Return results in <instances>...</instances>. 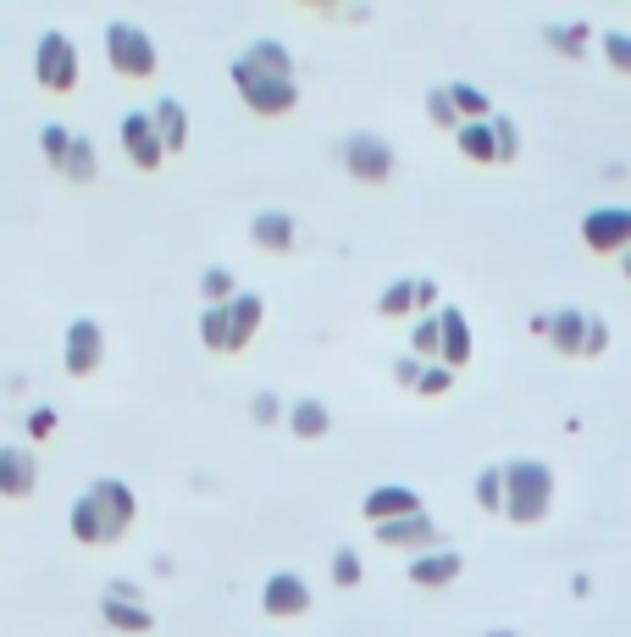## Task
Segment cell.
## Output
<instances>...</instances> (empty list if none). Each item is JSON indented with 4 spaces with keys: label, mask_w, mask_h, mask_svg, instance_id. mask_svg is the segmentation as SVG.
<instances>
[{
    "label": "cell",
    "mask_w": 631,
    "mask_h": 637,
    "mask_svg": "<svg viewBox=\"0 0 631 637\" xmlns=\"http://www.w3.org/2000/svg\"><path fill=\"white\" fill-rule=\"evenodd\" d=\"M233 89H239V100L250 111L283 117V111H294V100H299L294 56H288L277 39H255V45H244L239 56H233Z\"/></svg>",
    "instance_id": "6da1fadb"
},
{
    "label": "cell",
    "mask_w": 631,
    "mask_h": 637,
    "mask_svg": "<svg viewBox=\"0 0 631 637\" xmlns=\"http://www.w3.org/2000/svg\"><path fill=\"white\" fill-rule=\"evenodd\" d=\"M133 516H139V493H133L122 477H100V482H89V488L72 499L67 527H72L78 543L100 549V543H117L122 532L133 527Z\"/></svg>",
    "instance_id": "7a4b0ae2"
},
{
    "label": "cell",
    "mask_w": 631,
    "mask_h": 637,
    "mask_svg": "<svg viewBox=\"0 0 631 637\" xmlns=\"http://www.w3.org/2000/svg\"><path fill=\"white\" fill-rule=\"evenodd\" d=\"M106 61L117 78H150L161 56H155V39L144 34L139 23L117 17V23H106Z\"/></svg>",
    "instance_id": "3957f363"
},
{
    "label": "cell",
    "mask_w": 631,
    "mask_h": 637,
    "mask_svg": "<svg viewBox=\"0 0 631 637\" xmlns=\"http://www.w3.org/2000/svg\"><path fill=\"white\" fill-rule=\"evenodd\" d=\"M34 78L45 95H67V89H78V45H72L61 28H45L34 45Z\"/></svg>",
    "instance_id": "277c9868"
},
{
    "label": "cell",
    "mask_w": 631,
    "mask_h": 637,
    "mask_svg": "<svg viewBox=\"0 0 631 637\" xmlns=\"http://www.w3.org/2000/svg\"><path fill=\"white\" fill-rule=\"evenodd\" d=\"M117 139H122V156H128L139 172H155L161 161H167V145H161L150 111H128V117L117 122Z\"/></svg>",
    "instance_id": "5b68a950"
},
{
    "label": "cell",
    "mask_w": 631,
    "mask_h": 637,
    "mask_svg": "<svg viewBox=\"0 0 631 637\" xmlns=\"http://www.w3.org/2000/svg\"><path fill=\"white\" fill-rule=\"evenodd\" d=\"M100 361H106V333H100V322L78 316L67 327V344H61V366H67V377H89Z\"/></svg>",
    "instance_id": "8992f818"
},
{
    "label": "cell",
    "mask_w": 631,
    "mask_h": 637,
    "mask_svg": "<svg viewBox=\"0 0 631 637\" xmlns=\"http://www.w3.org/2000/svg\"><path fill=\"white\" fill-rule=\"evenodd\" d=\"M34 488H39V455L28 444H0V493L28 499Z\"/></svg>",
    "instance_id": "52a82bcc"
},
{
    "label": "cell",
    "mask_w": 631,
    "mask_h": 637,
    "mask_svg": "<svg viewBox=\"0 0 631 637\" xmlns=\"http://www.w3.org/2000/svg\"><path fill=\"white\" fill-rule=\"evenodd\" d=\"M261 610L277 615V621H288V615H305L310 610V588L305 577H294V571H277V577H266L261 588Z\"/></svg>",
    "instance_id": "ba28073f"
},
{
    "label": "cell",
    "mask_w": 631,
    "mask_h": 637,
    "mask_svg": "<svg viewBox=\"0 0 631 637\" xmlns=\"http://www.w3.org/2000/svg\"><path fill=\"white\" fill-rule=\"evenodd\" d=\"M261 316H266L261 294H233V300L222 305V322H227V355H239V349L250 344L255 333H261Z\"/></svg>",
    "instance_id": "9c48e42d"
},
{
    "label": "cell",
    "mask_w": 631,
    "mask_h": 637,
    "mask_svg": "<svg viewBox=\"0 0 631 637\" xmlns=\"http://www.w3.org/2000/svg\"><path fill=\"white\" fill-rule=\"evenodd\" d=\"M344 161H349V172H355V178H366V183H377L382 172L393 167L388 145H382V139H371V133H355V139H349V145H344Z\"/></svg>",
    "instance_id": "30bf717a"
},
{
    "label": "cell",
    "mask_w": 631,
    "mask_h": 637,
    "mask_svg": "<svg viewBox=\"0 0 631 637\" xmlns=\"http://www.w3.org/2000/svg\"><path fill=\"white\" fill-rule=\"evenodd\" d=\"M150 117H155V133H161V145H167V156H178V150L189 145V111H183V100L161 95V100L150 106Z\"/></svg>",
    "instance_id": "8fae6325"
},
{
    "label": "cell",
    "mask_w": 631,
    "mask_h": 637,
    "mask_svg": "<svg viewBox=\"0 0 631 637\" xmlns=\"http://www.w3.org/2000/svg\"><path fill=\"white\" fill-rule=\"evenodd\" d=\"M100 621H106L111 632H150L155 615L144 610L139 599H100Z\"/></svg>",
    "instance_id": "7c38bea8"
},
{
    "label": "cell",
    "mask_w": 631,
    "mask_h": 637,
    "mask_svg": "<svg viewBox=\"0 0 631 637\" xmlns=\"http://www.w3.org/2000/svg\"><path fill=\"white\" fill-rule=\"evenodd\" d=\"M250 239L261 244V250H288V244H294V217H288V211H261V217L250 222Z\"/></svg>",
    "instance_id": "4fadbf2b"
},
{
    "label": "cell",
    "mask_w": 631,
    "mask_h": 637,
    "mask_svg": "<svg viewBox=\"0 0 631 637\" xmlns=\"http://www.w3.org/2000/svg\"><path fill=\"white\" fill-rule=\"evenodd\" d=\"M366 516L388 527V521H399V516H416V499H410L405 488H377V493L366 499Z\"/></svg>",
    "instance_id": "5bb4252c"
},
{
    "label": "cell",
    "mask_w": 631,
    "mask_h": 637,
    "mask_svg": "<svg viewBox=\"0 0 631 637\" xmlns=\"http://www.w3.org/2000/svg\"><path fill=\"white\" fill-rule=\"evenodd\" d=\"M288 427H294L299 438H322L327 433V405L322 399H294V405H288Z\"/></svg>",
    "instance_id": "9a60e30c"
},
{
    "label": "cell",
    "mask_w": 631,
    "mask_h": 637,
    "mask_svg": "<svg viewBox=\"0 0 631 637\" xmlns=\"http://www.w3.org/2000/svg\"><path fill=\"white\" fill-rule=\"evenodd\" d=\"M61 178H72V183L100 178V156H95V145H89L84 133H72V150H67V167H61Z\"/></svg>",
    "instance_id": "2e32d148"
},
{
    "label": "cell",
    "mask_w": 631,
    "mask_h": 637,
    "mask_svg": "<svg viewBox=\"0 0 631 637\" xmlns=\"http://www.w3.org/2000/svg\"><path fill=\"white\" fill-rule=\"evenodd\" d=\"M39 150H45V161L50 167H67V150H72V128H61V122H45L39 128Z\"/></svg>",
    "instance_id": "e0dca14e"
},
{
    "label": "cell",
    "mask_w": 631,
    "mask_h": 637,
    "mask_svg": "<svg viewBox=\"0 0 631 637\" xmlns=\"http://www.w3.org/2000/svg\"><path fill=\"white\" fill-rule=\"evenodd\" d=\"M200 294H205V305H227L233 294H239V289H233V272H227V266H205V272H200Z\"/></svg>",
    "instance_id": "ac0fdd59"
},
{
    "label": "cell",
    "mask_w": 631,
    "mask_h": 637,
    "mask_svg": "<svg viewBox=\"0 0 631 637\" xmlns=\"http://www.w3.org/2000/svg\"><path fill=\"white\" fill-rule=\"evenodd\" d=\"M23 427H28V438H50V433H56V410H50V405H34Z\"/></svg>",
    "instance_id": "d6986e66"
},
{
    "label": "cell",
    "mask_w": 631,
    "mask_h": 637,
    "mask_svg": "<svg viewBox=\"0 0 631 637\" xmlns=\"http://www.w3.org/2000/svg\"><path fill=\"white\" fill-rule=\"evenodd\" d=\"M333 582H338V588H349V582H360V560H355V554H349V549H338V554H333Z\"/></svg>",
    "instance_id": "ffe728a7"
},
{
    "label": "cell",
    "mask_w": 631,
    "mask_h": 637,
    "mask_svg": "<svg viewBox=\"0 0 631 637\" xmlns=\"http://www.w3.org/2000/svg\"><path fill=\"white\" fill-rule=\"evenodd\" d=\"M250 416L261 421V427H272V421L283 416V405H277V394H255V399H250Z\"/></svg>",
    "instance_id": "44dd1931"
},
{
    "label": "cell",
    "mask_w": 631,
    "mask_h": 637,
    "mask_svg": "<svg viewBox=\"0 0 631 637\" xmlns=\"http://www.w3.org/2000/svg\"><path fill=\"white\" fill-rule=\"evenodd\" d=\"M449 571H454L449 554H443V560H421V565H416V582H443Z\"/></svg>",
    "instance_id": "7402d4cb"
},
{
    "label": "cell",
    "mask_w": 631,
    "mask_h": 637,
    "mask_svg": "<svg viewBox=\"0 0 631 637\" xmlns=\"http://www.w3.org/2000/svg\"><path fill=\"white\" fill-rule=\"evenodd\" d=\"M106 599H139V604H144V593H139V582L117 577V582H106Z\"/></svg>",
    "instance_id": "603a6c76"
},
{
    "label": "cell",
    "mask_w": 631,
    "mask_h": 637,
    "mask_svg": "<svg viewBox=\"0 0 631 637\" xmlns=\"http://www.w3.org/2000/svg\"><path fill=\"white\" fill-rule=\"evenodd\" d=\"M405 305H410V289H388V294H382V311H388V316H399Z\"/></svg>",
    "instance_id": "cb8c5ba5"
},
{
    "label": "cell",
    "mask_w": 631,
    "mask_h": 637,
    "mask_svg": "<svg viewBox=\"0 0 631 637\" xmlns=\"http://www.w3.org/2000/svg\"><path fill=\"white\" fill-rule=\"evenodd\" d=\"M438 333H443V327H438V322H421V333H416V344H421V349H438Z\"/></svg>",
    "instance_id": "d4e9b609"
}]
</instances>
